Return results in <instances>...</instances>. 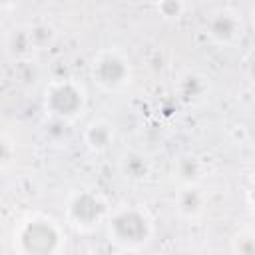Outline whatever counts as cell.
<instances>
[{"instance_id":"cell-3","label":"cell","mask_w":255,"mask_h":255,"mask_svg":"<svg viewBox=\"0 0 255 255\" xmlns=\"http://www.w3.org/2000/svg\"><path fill=\"white\" fill-rule=\"evenodd\" d=\"M42 106L52 120L60 124H74L84 116L88 108V92L84 84L76 80H52L44 90Z\"/></svg>"},{"instance_id":"cell-17","label":"cell","mask_w":255,"mask_h":255,"mask_svg":"<svg viewBox=\"0 0 255 255\" xmlns=\"http://www.w3.org/2000/svg\"><path fill=\"white\" fill-rule=\"evenodd\" d=\"M10 137L4 133L2 135V169L6 171L8 167H10V163H12V151H10Z\"/></svg>"},{"instance_id":"cell-14","label":"cell","mask_w":255,"mask_h":255,"mask_svg":"<svg viewBox=\"0 0 255 255\" xmlns=\"http://www.w3.org/2000/svg\"><path fill=\"white\" fill-rule=\"evenodd\" d=\"M229 249L231 253L239 255H255V231L251 229H241L229 239Z\"/></svg>"},{"instance_id":"cell-16","label":"cell","mask_w":255,"mask_h":255,"mask_svg":"<svg viewBox=\"0 0 255 255\" xmlns=\"http://www.w3.org/2000/svg\"><path fill=\"white\" fill-rule=\"evenodd\" d=\"M245 201H247V207L249 211L255 215V173L249 177L247 181V187H245Z\"/></svg>"},{"instance_id":"cell-6","label":"cell","mask_w":255,"mask_h":255,"mask_svg":"<svg viewBox=\"0 0 255 255\" xmlns=\"http://www.w3.org/2000/svg\"><path fill=\"white\" fill-rule=\"evenodd\" d=\"M245 24L239 12L231 8H219L209 14L205 20V34L211 44L219 48H231L235 46L243 36Z\"/></svg>"},{"instance_id":"cell-5","label":"cell","mask_w":255,"mask_h":255,"mask_svg":"<svg viewBox=\"0 0 255 255\" xmlns=\"http://www.w3.org/2000/svg\"><path fill=\"white\" fill-rule=\"evenodd\" d=\"M112 207L108 205L106 197L94 189H76L68 195L64 205V219L66 223L80 231L90 233L100 225H106Z\"/></svg>"},{"instance_id":"cell-10","label":"cell","mask_w":255,"mask_h":255,"mask_svg":"<svg viewBox=\"0 0 255 255\" xmlns=\"http://www.w3.org/2000/svg\"><path fill=\"white\" fill-rule=\"evenodd\" d=\"M205 175V161L195 153H181L171 161V177L177 185L201 183Z\"/></svg>"},{"instance_id":"cell-18","label":"cell","mask_w":255,"mask_h":255,"mask_svg":"<svg viewBox=\"0 0 255 255\" xmlns=\"http://www.w3.org/2000/svg\"><path fill=\"white\" fill-rule=\"evenodd\" d=\"M247 74H249V78L255 82V54H251V58L247 60Z\"/></svg>"},{"instance_id":"cell-11","label":"cell","mask_w":255,"mask_h":255,"mask_svg":"<svg viewBox=\"0 0 255 255\" xmlns=\"http://www.w3.org/2000/svg\"><path fill=\"white\" fill-rule=\"evenodd\" d=\"M207 92H209V82L205 76H201L197 72H187L177 82V98L187 106L201 104L205 100Z\"/></svg>"},{"instance_id":"cell-2","label":"cell","mask_w":255,"mask_h":255,"mask_svg":"<svg viewBox=\"0 0 255 255\" xmlns=\"http://www.w3.org/2000/svg\"><path fill=\"white\" fill-rule=\"evenodd\" d=\"M106 233L110 243L122 251L145 249L155 233L151 213L141 205H120L114 207L106 219Z\"/></svg>"},{"instance_id":"cell-9","label":"cell","mask_w":255,"mask_h":255,"mask_svg":"<svg viewBox=\"0 0 255 255\" xmlns=\"http://www.w3.org/2000/svg\"><path fill=\"white\" fill-rule=\"evenodd\" d=\"M118 167H120V173L131 181V183H141L149 177L151 173V159L147 153H143L141 149H126L122 155H120V161H118Z\"/></svg>"},{"instance_id":"cell-12","label":"cell","mask_w":255,"mask_h":255,"mask_svg":"<svg viewBox=\"0 0 255 255\" xmlns=\"http://www.w3.org/2000/svg\"><path fill=\"white\" fill-rule=\"evenodd\" d=\"M36 52H38V48H36V44L32 40V34L28 30V26L14 28L6 36V54L10 58H14V62L30 60V58H34Z\"/></svg>"},{"instance_id":"cell-13","label":"cell","mask_w":255,"mask_h":255,"mask_svg":"<svg viewBox=\"0 0 255 255\" xmlns=\"http://www.w3.org/2000/svg\"><path fill=\"white\" fill-rule=\"evenodd\" d=\"M28 30H30V34H32V40H34L38 52L44 50V48H48V46L56 40V30H54V26L48 24V22H34V24H28Z\"/></svg>"},{"instance_id":"cell-20","label":"cell","mask_w":255,"mask_h":255,"mask_svg":"<svg viewBox=\"0 0 255 255\" xmlns=\"http://www.w3.org/2000/svg\"><path fill=\"white\" fill-rule=\"evenodd\" d=\"M249 24H251V28L255 30V2H253L251 8H249Z\"/></svg>"},{"instance_id":"cell-1","label":"cell","mask_w":255,"mask_h":255,"mask_svg":"<svg viewBox=\"0 0 255 255\" xmlns=\"http://www.w3.org/2000/svg\"><path fill=\"white\" fill-rule=\"evenodd\" d=\"M12 249L18 255H58L66 249V231L52 215L30 213L14 227Z\"/></svg>"},{"instance_id":"cell-21","label":"cell","mask_w":255,"mask_h":255,"mask_svg":"<svg viewBox=\"0 0 255 255\" xmlns=\"http://www.w3.org/2000/svg\"><path fill=\"white\" fill-rule=\"evenodd\" d=\"M145 2H149V4H153V6H155V4L159 2V0H145Z\"/></svg>"},{"instance_id":"cell-8","label":"cell","mask_w":255,"mask_h":255,"mask_svg":"<svg viewBox=\"0 0 255 255\" xmlns=\"http://www.w3.org/2000/svg\"><path fill=\"white\" fill-rule=\"evenodd\" d=\"M82 139H84V145L90 153L102 155L112 147V143L116 139V129L108 120L96 118V120H90L86 124L84 131H82Z\"/></svg>"},{"instance_id":"cell-15","label":"cell","mask_w":255,"mask_h":255,"mask_svg":"<svg viewBox=\"0 0 255 255\" xmlns=\"http://www.w3.org/2000/svg\"><path fill=\"white\" fill-rule=\"evenodd\" d=\"M155 10L161 20L177 22L185 14V0H159L155 4Z\"/></svg>"},{"instance_id":"cell-4","label":"cell","mask_w":255,"mask_h":255,"mask_svg":"<svg viewBox=\"0 0 255 255\" xmlns=\"http://www.w3.org/2000/svg\"><path fill=\"white\" fill-rule=\"evenodd\" d=\"M90 78L102 92L116 94L131 84L133 66L124 50L112 46L102 48L90 62Z\"/></svg>"},{"instance_id":"cell-7","label":"cell","mask_w":255,"mask_h":255,"mask_svg":"<svg viewBox=\"0 0 255 255\" xmlns=\"http://www.w3.org/2000/svg\"><path fill=\"white\" fill-rule=\"evenodd\" d=\"M173 207L177 215L185 221L199 219L207 209V193L201 187V183L177 185V191L173 195Z\"/></svg>"},{"instance_id":"cell-19","label":"cell","mask_w":255,"mask_h":255,"mask_svg":"<svg viewBox=\"0 0 255 255\" xmlns=\"http://www.w3.org/2000/svg\"><path fill=\"white\" fill-rule=\"evenodd\" d=\"M20 0H0V6H2V10H10L12 6H16Z\"/></svg>"}]
</instances>
